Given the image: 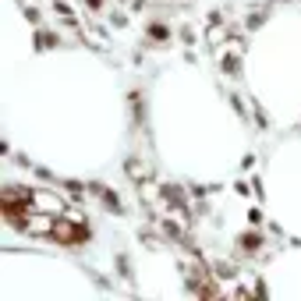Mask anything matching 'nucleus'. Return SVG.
Masks as SVG:
<instances>
[{
	"label": "nucleus",
	"instance_id": "nucleus-1",
	"mask_svg": "<svg viewBox=\"0 0 301 301\" xmlns=\"http://www.w3.org/2000/svg\"><path fill=\"white\" fill-rule=\"evenodd\" d=\"M53 237L64 241V244H78V241L89 237V230H85L81 224H57V227H53Z\"/></svg>",
	"mask_w": 301,
	"mask_h": 301
},
{
	"label": "nucleus",
	"instance_id": "nucleus-2",
	"mask_svg": "<svg viewBox=\"0 0 301 301\" xmlns=\"http://www.w3.org/2000/svg\"><path fill=\"white\" fill-rule=\"evenodd\" d=\"M244 248H259V234H244Z\"/></svg>",
	"mask_w": 301,
	"mask_h": 301
},
{
	"label": "nucleus",
	"instance_id": "nucleus-3",
	"mask_svg": "<svg viewBox=\"0 0 301 301\" xmlns=\"http://www.w3.org/2000/svg\"><path fill=\"white\" fill-rule=\"evenodd\" d=\"M99 4H103V0H89V7H99Z\"/></svg>",
	"mask_w": 301,
	"mask_h": 301
}]
</instances>
